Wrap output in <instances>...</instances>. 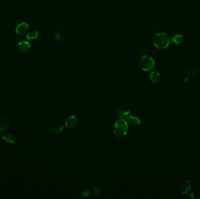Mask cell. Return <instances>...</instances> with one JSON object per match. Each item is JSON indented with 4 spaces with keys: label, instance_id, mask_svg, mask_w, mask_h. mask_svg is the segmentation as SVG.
<instances>
[{
    "label": "cell",
    "instance_id": "6da1fadb",
    "mask_svg": "<svg viewBox=\"0 0 200 199\" xmlns=\"http://www.w3.org/2000/svg\"><path fill=\"white\" fill-rule=\"evenodd\" d=\"M153 44L159 49H165L168 47L170 44V39L168 35L164 33H158L153 38Z\"/></svg>",
    "mask_w": 200,
    "mask_h": 199
},
{
    "label": "cell",
    "instance_id": "7a4b0ae2",
    "mask_svg": "<svg viewBox=\"0 0 200 199\" xmlns=\"http://www.w3.org/2000/svg\"><path fill=\"white\" fill-rule=\"evenodd\" d=\"M129 126L125 120H118L114 127V134L117 137H123L127 134Z\"/></svg>",
    "mask_w": 200,
    "mask_h": 199
},
{
    "label": "cell",
    "instance_id": "3957f363",
    "mask_svg": "<svg viewBox=\"0 0 200 199\" xmlns=\"http://www.w3.org/2000/svg\"><path fill=\"white\" fill-rule=\"evenodd\" d=\"M139 66L144 71L152 70L155 64L154 59L149 55H143L139 59Z\"/></svg>",
    "mask_w": 200,
    "mask_h": 199
},
{
    "label": "cell",
    "instance_id": "277c9868",
    "mask_svg": "<svg viewBox=\"0 0 200 199\" xmlns=\"http://www.w3.org/2000/svg\"><path fill=\"white\" fill-rule=\"evenodd\" d=\"M178 189L181 193L183 195L188 194L191 189L190 180L189 179H184L181 180L179 184Z\"/></svg>",
    "mask_w": 200,
    "mask_h": 199
},
{
    "label": "cell",
    "instance_id": "5b68a950",
    "mask_svg": "<svg viewBox=\"0 0 200 199\" xmlns=\"http://www.w3.org/2000/svg\"><path fill=\"white\" fill-rule=\"evenodd\" d=\"M31 47V45L29 43L25 40H22L19 41L17 45L18 50L21 53H27Z\"/></svg>",
    "mask_w": 200,
    "mask_h": 199
},
{
    "label": "cell",
    "instance_id": "8992f818",
    "mask_svg": "<svg viewBox=\"0 0 200 199\" xmlns=\"http://www.w3.org/2000/svg\"><path fill=\"white\" fill-rule=\"evenodd\" d=\"M29 29V25L26 22H22L19 24L16 28V33L20 36H23L25 35Z\"/></svg>",
    "mask_w": 200,
    "mask_h": 199
},
{
    "label": "cell",
    "instance_id": "52a82bcc",
    "mask_svg": "<svg viewBox=\"0 0 200 199\" xmlns=\"http://www.w3.org/2000/svg\"><path fill=\"white\" fill-rule=\"evenodd\" d=\"M78 123L77 118L75 116H69L65 121V126L69 129L74 128Z\"/></svg>",
    "mask_w": 200,
    "mask_h": 199
},
{
    "label": "cell",
    "instance_id": "ba28073f",
    "mask_svg": "<svg viewBox=\"0 0 200 199\" xmlns=\"http://www.w3.org/2000/svg\"><path fill=\"white\" fill-rule=\"evenodd\" d=\"M9 127V122L4 117H0V133L5 132Z\"/></svg>",
    "mask_w": 200,
    "mask_h": 199
},
{
    "label": "cell",
    "instance_id": "9c48e42d",
    "mask_svg": "<svg viewBox=\"0 0 200 199\" xmlns=\"http://www.w3.org/2000/svg\"><path fill=\"white\" fill-rule=\"evenodd\" d=\"M125 120L126 121L128 124H130L131 126H138L141 123V120H140L139 118L136 117V116H131L130 115L126 118Z\"/></svg>",
    "mask_w": 200,
    "mask_h": 199
},
{
    "label": "cell",
    "instance_id": "30bf717a",
    "mask_svg": "<svg viewBox=\"0 0 200 199\" xmlns=\"http://www.w3.org/2000/svg\"><path fill=\"white\" fill-rule=\"evenodd\" d=\"M130 114V112L127 110L124 109H119L117 111L116 118L118 119H123L125 118H126Z\"/></svg>",
    "mask_w": 200,
    "mask_h": 199
},
{
    "label": "cell",
    "instance_id": "8fae6325",
    "mask_svg": "<svg viewBox=\"0 0 200 199\" xmlns=\"http://www.w3.org/2000/svg\"><path fill=\"white\" fill-rule=\"evenodd\" d=\"M160 73L156 71H152L150 74V80L153 83H158L160 81Z\"/></svg>",
    "mask_w": 200,
    "mask_h": 199
},
{
    "label": "cell",
    "instance_id": "7c38bea8",
    "mask_svg": "<svg viewBox=\"0 0 200 199\" xmlns=\"http://www.w3.org/2000/svg\"><path fill=\"white\" fill-rule=\"evenodd\" d=\"M38 37V32L36 30H31L27 35V38L28 40H35Z\"/></svg>",
    "mask_w": 200,
    "mask_h": 199
},
{
    "label": "cell",
    "instance_id": "4fadbf2b",
    "mask_svg": "<svg viewBox=\"0 0 200 199\" xmlns=\"http://www.w3.org/2000/svg\"><path fill=\"white\" fill-rule=\"evenodd\" d=\"M183 41V36L180 34L176 35L171 39V42L175 44H180Z\"/></svg>",
    "mask_w": 200,
    "mask_h": 199
},
{
    "label": "cell",
    "instance_id": "5bb4252c",
    "mask_svg": "<svg viewBox=\"0 0 200 199\" xmlns=\"http://www.w3.org/2000/svg\"><path fill=\"white\" fill-rule=\"evenodd\" d=\"M2 138H3V140H5L6 141L8 142V143H13L15 142V138L14 137L10 134H5L4 135L2 136Z\"/></svg>",
    "mask_w": 200,
    "mask_h": 199
},
{
    "label": "cell",
    "instance_id": "9a60e30c",
    "mask_svg": "<svg viewBox=\"0 0 200 199\" xmlns=\"http://www.w3.org/2000/svg\"><path fill=\"white\" fill-rule=\"evenodd\" d=\"M199 71V69L197 67H192L189 68L187 71V74L188 76H193L197 74Z\"/></svg>",
    "mask_w": 200,
    "mask_h": 199
},
{
    "label": "cell",
    "instance_id": "2e32d148",
    "mask_svg": "<svg viewBox=\"0 0 200 199\" xmlns=\"http://www.w3.org/2000/svg\"><path fill=\"white\" fill-rule=\"evenodd\" d=\"M63 130V127L62 126H56L52 129V132L55 134L60 133Z\"/></svg>",
    "mask_w": 200,
    "mask_h": 199
},
{
    "label": "cell",
    "instance_id": "e0dca14e",
    "mask_svg": "<svg viewBox=\"0 0 200 199\" xmlns=\"http://www.w3.org/2000/svg\"><path fill=\"white\" fill-rule=\"evenodd\" d=\"M189 197L191 198V199H199L200 196H198V195L197 194H194V193H190V195H189Z\"/></svg>",
    "mask_w": 200,
    "mask_h": 199
},
{
    "label": "cell",
    "instance_id": "ac0fdd59",
    "mask_svg": "<svg viewBox=\"0 0 200 199\" xmlns=\"http://www.w3.org/2000/svg\"><path fill=\"white\" fill-rule=\"evenodd\" d=\"M94 193L95 195H99L101 193V189L98 188H95L94 189Z\"/></svg>",
    "mask_w": 200,
    "mask_h": 199
},
{
    "label": "cell",
    "instance_id": "d6986e66",
    "mask_svg": "<svg viewBox=\"0 0 200 199\" xmlns=\"http://www.w3.org/2000/svg\"><path fill=\"white\" fill-rule=\"evenodd\" d=\"M89 194H90V191L88 190H85V191L82 193V196H86V197H87V196L89 195Z\"/></svg>",
    "mask_w": 200,
    "mask_h": 199
}]
</instances>
